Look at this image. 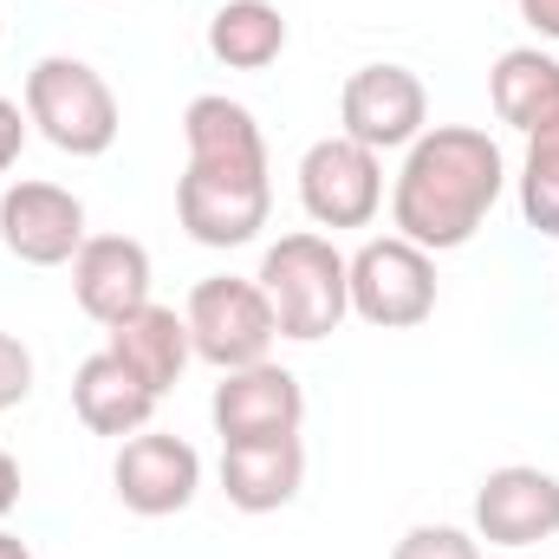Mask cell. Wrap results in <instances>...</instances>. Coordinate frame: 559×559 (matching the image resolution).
<instances>
[{
  "label": "cell",
  "instance_id": "cell-1",
  "mask_svg": "<svg viewBox=\"0 0 559 559\" xmlns=\"http://www.w3.org/2000/svg\"><path fill=\"white\" fill-rule=\"evenodd\" d=\"M182 176H176V222L202 248H248L274 215V169L261 118L228 98L202 92L182 111Z\"/></svg>",
  "mask_w": 559,
  "mask_h": 559
},
{
  "label": "cell",
  "instance_id": "cell-2",
  "mask_svg": "<svg viewBox=\"0 0 559 559\" xmlns=\"http://www.w3.org/2000/svg\"><path fill=\"white\" fill-rule=\"evenodd\" d=\"M508 189L501 143L475 124H429L391 182V228L417 241L423 254H455L481 235Z\"/></svg>",
  "mask_w": 559,
  "mask_h": 559
},
{
  "label": "cell",
  "instance_id": "cell-3",
  "mask_svg": "<svg viewBox=\"0 0 559 559\" xmlns=\"http://www.w3.org/2000/svg\"><path fill=\"white\" fill-rule=\"evenodd\" d=\"M261 293L274 306L280 338L293 345H319L352 319V261L332 248V235H280L274 248L261 254Z\"/></svg>",
  "mask_w": 559,
  "mask_h": 559
},
{
  "label": "cell",
  "instance_id": "cell-4",
  "mask_svg": "<svg viewBox=\"0 0 559 559\" xmlns=\"http://www.w3.org/2000/svg\"><path fill=\"white\" fill-rule=\"evenodd\" d=\"M20 105H26V124L52 143L59 156H105V150L118 143V131H124L118 92L105 85L98 66H85V59H72V52L39 59V66L26 72Z\"/></svg>",
  "mask_w": 559,
  "mask_h": 559
},
{
  "label": "cell",
  "instance_id": "cell-5",
  "mask_svg": "<svg viewBox=\"0 0 559 559\" xmlns=\"http://www.w3.org/2000/svg\"><path fill=\"white\" fill-rule=\"evenodd\" d=\"M189 345L202 365L215 371H248L274 352L280 325H274V306L261 293V280H241V274H209L189 286Z\"/></svg>",
  "mask_w": 559,
  "mask_h": 559
},
{
  "label": "cell",
  "instance_id": "cell-6",
  "mask_svg": "<svg viewBox=\"0 0 559 559\" xmlns=\"http://www.w3.org/2000/svg\"><path fill=\"white\" fill-rule=\"evenodd\" d=\"M352 312L378 332H411L436 312V254L404 235H378L352 254Z\"/></svg>",
  "mask_w": 559,
  "mask_h": 559
},
{
  "label": "cell",
  "instance_id": "cell-7",
  "mask_svg": "<svg viewBox=\"0 0 559 559\" xmlns=\"http://www.w3.org/2000/svg\"><path fill=\"white\" fill-rule=\"evenodd\" d=\"M299 209L312 228H371L384 209V156L338 138H319L299 156Z\"/></svg>",
  "mask_w": 559,
  "mask_h": 559
},
{
  "label": "cell",
  "instance_id": "cell-8",
  "mask_svg": "<svg viewBox=\"0 0 559 559\" xmlns=\"http://www.w3.org/2000/svg\"><path fill=\"white\" fill-rule=\"evenodd\" d=\"M338 124L365 150H411L429 131V92L411 66H358L338 92Z\"/></svg>",
  "mask_w": 559,
  "mask_h": 559
},
{
  "label": "cell",
  "instance_id": "cell-9",
  "mask_svg": "<svg viewBox=\"0 0 559 559\" xmlns=\"http://www.w3.org/2000/svg\"><path fill=\"white\" fill-rule=\"evenodd\" d=\"M0 248L20 267H72L85 248V202L59 182H7L0 189Z\"/></svg>",
  "mask_w": 559,
  "mask_h": 559
},
{
  "label": "cell",
  "instance_id": "cell-10",
  "mask_svg": "<svg viewBox=\"0 0 559 559\" xmlns=\"http://www.w3.org/2000/svg\"><path fill=\"white\" fill-rule=\"evenodd\" d=\"M111 488L118 501L143 514V521H163V514H182L202 488V455L195 442L169 436V429H138L118 442V462H111Z\"/></svg>",
  "mask_w": 559,
  "mask_h": 559
},
{
  "label": "cell",
  "instance_id": "cell-11",
  "mask_svg": "<svg viewBox=\"0 0 559 559\" xmlns=\"http://www.w3.org/2000/svg\"><path fill=\"white\" fill-rule=\"evenodd\" d=\"M209 417H215L222 449H235V442H280V436H299L306 391H299V378L286 365L261 358L248 371H222V384L209 397Z\"/></svg>",
  "mask_w": 559,
  "mask_h": 559
},
{
  "label": "cell",
  "instance_id": "cell-12",
  "mask_svg": "<svg viewBox=\"0 0 559 559\" xmlns=\"http://www.w3.org/2000/svg\"><path fill=\"white\" fill-rule=\"evenodd\" d=\"M559 534V475L534 468V462H508L495 475H481L475 488V540L488 547H540Z\"/></svg>",
  "mask_w": 559,
  "mask_h": 559
},
{
  "label": "cell",
  "instance_id": "cell-13",
  "mask_svg": "<svg viewBox=\"0 0 559 559\" xmlns=\"http://www.w3.org/2000/svg\"><path fill=\"white\" fill-rule=\"evenodd\" d=\"M72 299L98 325L150 306V248L138 235H85V248L72 254Z\"/></svg>",
  "mask_w": 559,
  "mask_h": 559
},
{
  "label": "cell",
  "instance_id": "cell-14",
  "mask_svg": "<svg viewBox=\"0 0 559 559\" xmlns=\"http://www.w3.org/2000/svg\"><path fill=\"white\" fill-rule=\"evenodd\" d=\"M156 404H163V397L143 384L124 358H111L105 345L72 371V411H79V423H85L92 436H118V442H124V436L150 429Z\"/></svg>",
  "mask_w": 559,
  "mask_h": 559
},
{
  "label": "cell",
  "instance_id": "cell-15",
  "mask_svg": "<svg viewBox=\"0 0 559 559\" xmlns=\"http://www.w3.org/2000/svg\"><path fill=\"white\" fill-rule=\"evenodd\" d=\"M105 352L124 358L156 397L176 391L182 371H189V358H195V345H189V319H182L176 306H156V299L138 306V312H124L118 325H105Z\"/></svg>",
  "mask_w": 559,
  "mask_h": 559
},
{
  "label": "cell",
  "instance_id": "cell-16",
  "mask_svg": "<svg viewBox=\"0 0 559 559\" xmlns=\"http://www.w3.org/2000/svg\"><path fill=\"white\" fill-rule=\"evenodd\" d=\"M299 488H306V442L299 436L222 449V495H228V508H241V514H280Z\"/></svg>",
  "mask_w": 559,
  "mask_h": 559
},
{
  "label": "cell",
  "instance_id": "cell-17",
  "mask_svg": "<svg viewBox=\"0 0 559 559\" xmlns=\"http://www.w3.org/2000/svg\"><path fill=\"white\" fill-rule=\"evenodd\" d=\"M488 105L514 131H540L559 118V59L547 46H508L488 72Z\"/></svg>",
  "mask_w": 559,
  "mask_h": 559
},
{
  "label": "cell",
  "instance_id": "cell-18",
  "mask_svg": "<svg viewBox=\"0 0 559 559\" xmlns=\"http://www.w3.org/2000/svg\"><path fill=\"white\" fill-rule=\"evenodd\" d=\"M209 52L228 72H267L286 52V20L274 0H222L209 13Z\"/></svg>",
  "mask_w": 559,
  "mask_h": 559
},
{
  "label": "cell",
  "instance_id": "cell-19",
  "mask_svg": "<svg viewBox=\"0 0 559 559\" xmlns=\"http://www.w3.org/2000/svg\"><path fill=\"white\" fill-rule=\"evenodd\" d=\"M514 189H521L527 228L559 241V118H547L540 131H527V156H521Z\"/></svg>",
  "mask_w": 559,
  "mask_h": 559
},
{
  "label": "cell",
  "instance_id": "cell-20",
  "mask_svg": "<svg viewBox=\"0 0 559 559\" xmlns=\"http://www.w3.org/2000/svg\"><path fill=\"white\" fill-rule=\"evenodd\" d=\"M391 559H481V540H475V534H462V527L423 521V527H411V534L391 547Z\"/></svg>",
  "mask_w": 559,
  "mask_h": 559
},
{
  "label": "cell",
  "instance_id": "cell-21",
  "mask_svg": "<svg viewBox=\"0 0 559 559\" xmlns=\"http://www.w3.org/2000/svg\"><path fill=\"white\" fill-rule=\"evenodd\" d=\"M26 397H33V352L13 332H0V411H20Z\"/></svg>",
  "mask_w": 559,
  "mask_h": 559
},
{
  "label": "cell",
  "instance_id": "cell-22",
  "mask_svg": "<svg viewBox=\"0 0 559 559\" xmlns=\"http://www.w3.org/2000/svg\"><path fill=\"white\" fill-rule=\"evenodd\" d=\"M26 131H33V124H26V105H13V98L0 92V176L20 163V150H26Z\"/></svg>",
  "mask_w": 559,
  "mask_h": 559
},
{
  "label": "cell",
  "instance_id": "cell-23",
  "mask_svg": "<svg viewBox=\"0 0 559 559\" xmlns=\"http://www.w3.org/2000/svg\"><path fill=\"white\" fill-rule=\"evenodd\" d=\"M521 20H527L540 39H559V0H521Z\"/></svg>",
  "mask_w": 559,
  "mask_h": 559
},
{
  "label": "cell",
  "instance_id": "cell-24",
  "mask_svg": "<svg viewBox=\"0 0 559 559\" xmlns=\"http://www.w3.org/2000/svg\"><path fill=\"white\" fill-rule=\"evenodd\" d=\"M13 508H20V462L0 449V521H7Z\"/></svg>",
  "mask_w": 559,
  "mask_h": 559
},
{
  "label": "cell",
  "instance_id": "cell-25",
  "mask_svg": "<svg viewBox=\"0 0 559 559\" xmlns=\"http://www.w3.org/2000/svg\"><path fill=\"white\" fill-rule=\"evenodd\" d=\"M0 559H33V547H26L20 534H7V527H0Z\"/></svg>",
  "mask_w": 559,
  "mask_h": 559
},
{
  "label": "cell",
  "instance_id": "cell-26",
  "mask_svg": "<svg viewBox=\"0 0 559 559\" xmlns=\"http://www.w3.org/2000/svg\"><path fill=\"white\" fill-rule=\"evenodd\" d=\"M0 33H7V26H0Z\"/></svg>",
  "mask_w": 559,
  "mask_h": 559
}]
</instances>
